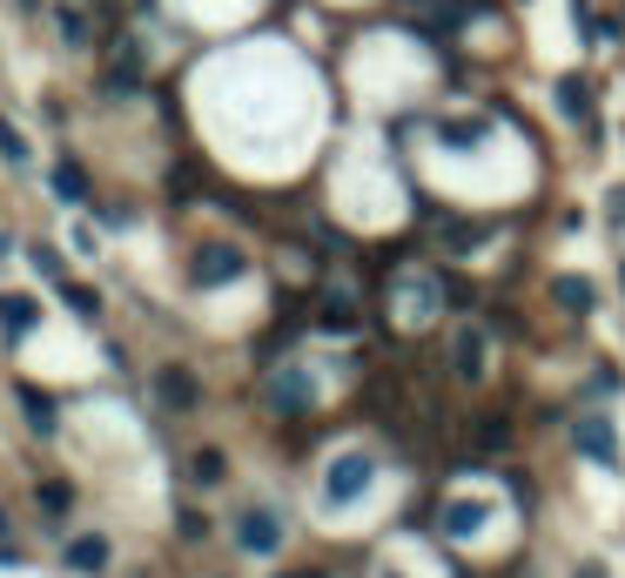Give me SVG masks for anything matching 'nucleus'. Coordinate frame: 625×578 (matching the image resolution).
Masks as SVG:
<instances>
[{
	"instance_id": "obj_1",
	"label": "nucleus",
	"mask_w": 625,
	"mask_h": 578,
	"mask_svg": "<svg viewBox=\"0 0 625 578\" xmlns=\"http://www.w3.org/2000/svg\"><path fill=\"white\" fill-rule=\"evenodd\" d=\"M370 478H377V457H370V451L330 457V471H323V505H357V497L370 491Z\"/></svg>"
},
{
	"instance_id": "obj_2",
	"label": "nucleus",
	"mask_w": 625,
	"mask_h": 578,
	"mask_svg": "<svg viewBox=\"0 0 625 578\" xmlns=\"http://www.w3.org/2000/svg\"><path fill=\"white\" fill-rule=\"evenodd\" d=\"M572 444L592 457V465H605L612 478L625 471V444H618V431H612V417H599V410H585L578 423H572Z\"/></svg>"
},
{
	"instance_id": "obj_3",
	"label": "nucleus",
	"mask_w": 625,
	"mask_h": 578,
	"mask_svg": "<svg viewBox=\"0 0 625 578\" xmlns=\"http://www.w3.org/2000/svg\"><path fill=\"white\" fill-rule=\"evenodd\" d=\"M243 249H229V243H209V249H195V290H222V283H236L243 276Z\"/></svg>"
},
{
	"instance_id": "obj_4",
	"label": "nucleus",
	"mask_w": 625,
	"mask_h": 578,
	"mask_svg": "<svg viewBox=\"0 0 625 578\" xmlns=\"http://www.w3.org/2000/svg\"><path fill=\"white\" fill-rule=\"evenodd\" d=\"M236 545H243V552H256V558H269V552L283 545V518H277V512H262V505H249V512L236 518Z\"/></svg>"
},
{
	"instance_id": "obj_5",
	"label": "nucleus",
	"mask_w": 625,
	"mask_h": 578,
	"mask_svg": "<svg viewBox=\"0 0 625 578\" xmlns=\"http://www.w3.org/2000/svg\"><path fill=\"white\" fill-rule=\"evenodd\" d=\"M485 364H491V357H485V336H478L471 323H457V330H451V377H457V383H478Z\"/></svg>"
},
{
	"instance_id": "obj_6",
	"label": "nucleus",
	"mask_w": 625,
	"mask_h": 578,
	"mask_svg": "<svg viewBox=\"0 0 625 578\" xmlns=\"http://www.w3.org/2000/svg\"><path fill=\"white\" fill-rule=\"evenodd\" d=\"M491 518V505L485 497H451V505H438V525H444V538H478V525Z\"/></svg>"
},
{
	"instance_id": "obj_7",
	"label": "nucleus",
	"mask_w": 625,
	"mask_h": 578,
	"mask_svg": "<svg viewBox=\"0 0 625 578\" xmlns=\"http://www.w3.org/2000/svg\"><path fill=\"white\" fill-rule=\"evenodd\" d=\"M559 114L565 122H585V135H599L592 128V82H585V74H559Z\"/></svg>"
},
{
	"instance_id": "obj_8",
	"label": "nucleus",
	"mask_w": 625,
	"mask_h": 578,
	"mask_svg": "<svg viewBox=\"0 0 625 578\" xmlns=\"http://www.w3.org/2000/svg\"><path fill=\"white\" fill-rule=\"evenodd\" d=\"M309 397H317V391H309V377L296 364L269 377V404H277V410H309Z\"/></svg>"
},
{
	"instance_id": "obj_9",
	"label": "nucleus",
	"mask_w": 625,
	"mask_h": 578,
	"mask_svg": "<svg viewBox=\"0 0 625 578\" xmlns=\"http://www.w3.org/2000/svg\"><path fill=\"white\" fill-rule=\"evenodd\" d=\"M485 135H491V122H478V114H444V122H438L444 148H478Z\"/></svg>"
},
{
	"instance_id": "obj_10",
	"label": "nucleus",
	"mask_w": 625,
	"mask_h": 578,
	"mask_svg": "<svg viewBox=\"0 0 625 578\" xmlns=\"http://www.w3.org/2000/svg\"><path fill=\"white\" fill-rule=\"evenodd\" d=\"M155 391H162V404H169V410H195V397H203V391H195V377H188L182 364H169L162 377H155Z\"/></svg>"
},
{
	"instance_id": "obj_11",
	"label": "nucleus",
	"mask_w": 625,
	"mask_h": 578,
	"mask_svg": "<svg viewBox=\"0 0 625 578\" xmlns=\"http://www.w3.org/2000/svg\"><path fill=\"white\" fill-rule=\"evenodd\" d=\"M21 410H27V431H34V438H54V431H61V423H54V397L34 391V383H21Z\"/></svg>"
},
{
	"instance_id": "obj_12",
	"label": "nucleus",
	"mask_w": 625,
	"mask_h": 578,
	"mask_svg": "<svg viewBox=\"0 0 625 578\" xmlns=\"http://www.w3.org/2000/svg\"><path fill=\"white\" fill-rule=\"evenodd\" d=\"M552 303H559V310H572V317H585L599 303V290L585 283V276H552Z\"/></svg>"
},
{
	"instance_id": "obj_13",
	"label": "nucleus",
	"mask_w": 625,
	"mask_h": 578,
	"mask_svg": "<svg viewBox=\"0 0 625 578\" xmlns=\"http://www.w3.org/2000/svg\"><path fill=\"white\" fill-rule=\"evenodd\" d=\"M0 323H8V336H27L34 323H41V303L34 296H0Z\"/></svg>"
},
{
	"instance_id": "obj_14",
	"label": "nucleus",
	"mask_w": 625,
	"mask_h": 578,
	"mask_svg": "<svg viewBox=\"0 0 625 578\" xmlns=\"http://www.w3.org/2000/svg\"><path fill=\"white\" fill-rule=\"evenodd\" d=\"M142 82V48L135 41H114V61H108V88H135Z\"/></svg>"
},
{
	"instance_id": "obj_15",
	"label": "nucleus",
	"mask_w": 625,
	"mask_h": 578,
	"mask_svg": "<svg viewBox=\"0 0 625 578\" xmlns=\"http://www.w3.org/2000/svg\"><path fill=\"white\" fill-rule=\"evenodd\" d=\"M68 565H74V571H101V565H108V538H74Z\"/></svg>"
},
{
	"instance_id": "obj_16",
	"label": "nucleus",
	"mask_w": 625,
	"mask_h": 578,
	"mask_svg": "<svg viewBox=\"0 0 625 578\" xmlns=\"http://www.w3.org/2000/svg\"><path fill=\"white\" fill-rule=\"evenodd\" d=\"M317 323L336 330V336H350V330H357V303H350V296H323V317Z\"/></svg>"
},
{
	"instance_id": "obj_17",
	"label": "nucleus",
	"mask_w": 625,
	"mask_h": 578,
	"mask_svg": "<svg viewBox=\"0 0 625 578\" xmlns=\"http://www.w3.org/2000/svg\"><path fill=\"white\" fill-rule=\"evenodd\" d=\"M188 478H195V484H222V478H229V457H222V451H195V457H188Z\"/></svg>"
},
{
	"instance_id": "obj_18",
	"label": "nucleus",
	"mask_w": 625,
	"mask_h": 578,
	"mask_svg": "<svg viewBox=\"0 0 625 578\" xmlns=\"http://www.w3.org/2000/svg\"><path fill=\"white\" fill-rule=\"evenodd\" d=\"M478 444H485V451H504V444H512V417L485 410V417H478Z\"/></svg>"
},
{
	"instance_id": "obj_19",
	"label": "nucleus",
	"mask_w": 625,
	"mask_h": 578,
	"mask_svg": "<svg viewBox=\"0 0 625 578\" xmlns=\"http://www.w3.org/2000/svg\"><path fill=\"white\" fill-rule=\"evenodd\" d=\"M61 296H68V310H82V317H101V296H95V290H82V283H68V276H61Z\"/></svg>"
},
{
	"instance_id": "obj_20",
	"label": "nucleus",
	"mask_w": 625,
	"mask_h": 578,
	"mask_svg": "<svg viewBox=\"0 0 625 578\" xmlns=\"http://www.w3.org/2000/svg\"><path fill=\"white\" fill-rule=\"evenodd\" d=\"M54 188H61L68 202H82V196H88V182H82V169H74V162H61V169H54Z\"/></svg>"
},
{
	"instance_id": "obj_21",
	"label": "nucleus",
	"mask_w": 625,
	"mask_h": 578,
	"mask_svg": "<svg viewBox=\"0 0 625 578\" xmlns=\"http://www.w3.org/2000/svg\"><path fill=\"white\" fill-rule=\"evenodd\" d=\"M0 156H8V162H27V142H21V128L8 122V114H0Z\"/></svg>"
},
{
	"instance_id": "obj_22",
	"label": "nucleus",
	"mask_w": 625,
	"mask_h": 578,
	"mask_svg": "<svg viewBox=\"0 0 625 578\" xmlns=\"http://www.w3.org/2000/svg\"><path fill=\"white\" fill-rule=\"evenodd\" d=\"M41 505H48V512H68L74 491H68V484H41Z\"/></svg>"
},
{
	"instance_id": "obj_23",
	"label": "nucleus",
	"mask_w": 625,
	"mask_h": 578,
	"mask_svg": "<svg viewBox=\"0 0 625 578\" xmlns=\"http://www.w3.org/2000/svg\"><path fill=\"white\" fill-rule=\"evenodd\" d=\"M612 391H618V370L599 364V370H592V397H612Z\"/></svg>"
},
{
	"instance_id": "obj_24",
	"label": "nucleus",
	"mask_w": 625,
	"mask_h": 578,
	"mask_svg": "<svg viewBox=\"0 0 625 578\" xmlns=\"http://www.w3.org/2000/svg\"><path fill=\"white\" fill-rule=\"evenodd\" d=\"M605 216H612V222L625 229V188H612V196H605Z\"/></svg>"
},
{
	"instance_id": "obj_25",
	"label": "nucleus",
	"mask_w": 625,
	"mask_h": 578,
	"mask_svg": "<svg viewBox=\"0 0 625 578\" xmlns=\"http://www.w3.org/2000/svg\"><path fill=\"white\" fill-rule=\"evenodd\" d=\"M578 578H612V571L605 565H578Z\"/></svg>"
},
{
	"instance_id": "obj_26",
	"label": "nucleus",
	"mask_w": 625,
	"mask_h": 578,
	"mask_svg": "<svg viewBox=\"0 0 625 578\" xmlns=\"http://www.w3.org/2000/svg\"><path fill=\"white\" fill-rule=\"evenodd\" d=\"M0 565H14V552H0Z\"/></svg>"
},
{
	"instance_id": "obj_27",
	"label": "nucleus",
	"mask_w": 625,
	"mask_h": 578,
	"mask_svg": "<svg viewBox=\"0 0 625 578\" xmlns=\"http://www.w3.org/2000/svg\"><path fill=\"white\" fill-rule=\"evenodd\" d=\"M618 276H625V269H618Z\"/></svg>"
}]
</instances>
